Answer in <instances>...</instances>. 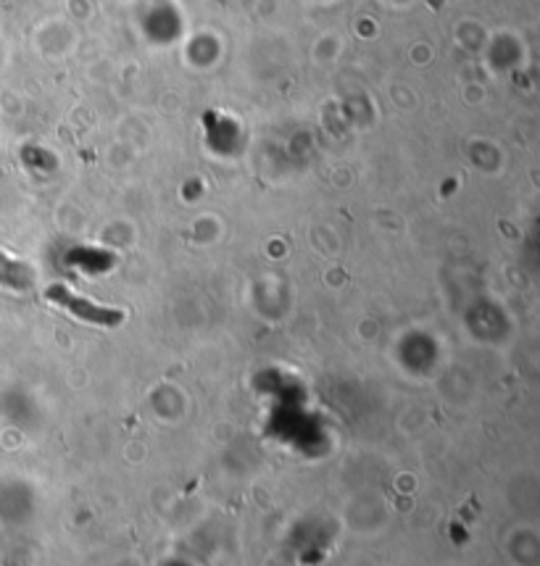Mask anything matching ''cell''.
<instances>
[{
    "instance_id": "obj_1",
    "label": "cell",
    "mask_w": 540,
    "mask_h": 566,
    "mask_svg": "<svg viewBox=\"0 0 540 566\" xmlns=\"http://www.w3.org/2000/svg\"><path fill=\"white\" fill-rule=\"evenodd\" d=\"M45 298L50 300V303H59L61 308H67L69 314H74V316H79V319H85V322H90V324H98V327H116V324L124 319L122 311L105 308V306H96V303H90V300L79 298V296H74L71 290H67L64 285L48 288V290H45Z\"/></svg>"
}]
</instances>
